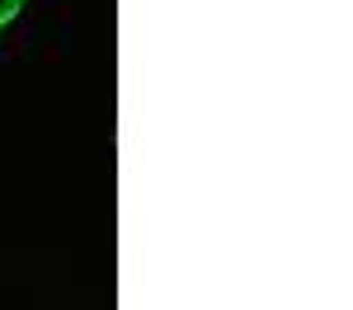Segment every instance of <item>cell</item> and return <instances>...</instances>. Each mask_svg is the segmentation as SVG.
I'll use <instances>...</instances> for the list:
<instances>
[{
  "label": "cell",
  "mask_w": 353,
  "mask_h": 310,
  "mask_svg": "<svg viewBox=\"0 0 353 310\" xmlns=\"http://www.w3.org/2000/svg\"><path fill=\"white\" fill-rule=\"evenodd\" d=\"M19 10H24V0H0V28L10 24V19H14Z\"/></svg>",
  "instance_id": "obj_1"
}]
</instances>
